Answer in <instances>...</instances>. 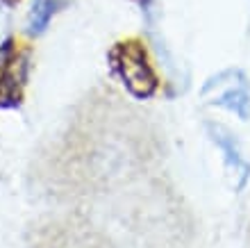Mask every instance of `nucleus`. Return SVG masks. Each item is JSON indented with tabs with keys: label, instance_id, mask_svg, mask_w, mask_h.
Returning <instances> with one entry per match:
<instances>
[{
	"label": "nucleus",
	"instance_id": "nucleus-1",
	"mask_svg": "<svg viewBox=\"0 0 250 248\" xmlns=\"http://www.w3.org/2000/svg\"><path fill=\"white\" fill-rule=\"evenodd\" d=\"M209 137H211V141L216 144V148L223 153L225 169L234 176V189H244L246 182H248V178H250V164H248V159L241 155V150H239L234 137H232L225 128H221V125H209Z\"/></svg>",
	"mask_w": 250,
	"mask_h": 248
},
{
	"label": "nucleus",
	"instance_id": "nucleus-2",
	"mask_svg": "<svg viewBox=\"0 0 250 248\" xmlns=\"http://www.w3.org/2000/svg\"><path fill=\"white\" fill-rule=\"evenodd\" d=\"M121 75L134 93H150L155 89V75L146 62L141 48H123L121 50Z\"/></svg>",
	"mask_w": 250,
	"mask_h": 248
},
{
	"label": "nucleus",
	"instance_id": "nucleus-3",
	"mask_svg": "<svg viewBox=\"0 0 250 248\" xmlns=\"http://www.w3.org/2000/svg\"><path fill=\"white\" fill-rule=\"evenodd\" d=\"M216 105L221 107H228L230 112L239 114V116L248 118V110H250V96H248V89H246L244 82H239V85H232L230 89L225 93H221L216 98Z\"/></svg>",
	"mask_w": 250,
	"mask_h": 248
},
{
	"label": "nucleus",
	"instance_id": "nucleus-4",
	"mask_svg": "<svg viewBox=\"0 0 250 248\" xmlns=\"http://www.w3.org/2000/svg\"><path fill=\"white\" fill-rule=\"evenodd\" d=\"M55 12H57V0H34L32 9H30V21H27L30 32H43L50 19L55 16Z\"/></svg>",
	"mask_w": 250,
	"mask_h": 248
}]
</instances>
